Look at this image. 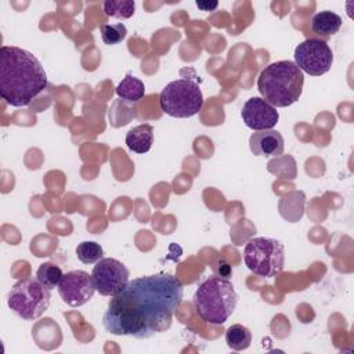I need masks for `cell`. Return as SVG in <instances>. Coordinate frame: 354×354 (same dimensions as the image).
Wrapping results in <instances>:
<instances>
[{"label":"cell","instance_id":"9a60e30c","mask_svg":"<svg viewBox=\"0 0 354 354\" xmlns=\"http://www.w3.org/2000/svg\"><path fill=\"white\" fill-rule=\"evenodd\" d=\"M116 94L126 102H138L145 95V86L138 77L127 73L118 84Z\"/></svg>","mask_w":354,"mask_h":354},{"label":"cell","instance_id":"4fadbf2b","mask_svg":"<svg viewBox=\"0 0 354 354\" xmlns=\"http://www.w3.org/2000/svg\"><path fill=\"white\" fill-rule=\"evenodd\" d=\"M153 144V127L148 123L130 129L126 134V145L136 153H145Z\"/></svg>","mask_w":354,"mask_h":354},{"label":"cell","instance_id":"6da1fadb","mask_svg":"<svg viewBox=\"0 0 354 354\" xmlns=\"http://www.w3.org/2000/svg\"><path fill=\"white\" fill-rule=\"evenodd\" d=\"M183 300V283L170 274L129 281L108 303L102 317L106 332L116 336L149 339L167 330Z\"/></svg>","mask_w":354,"mask_h":354},{"label":"cell","instance_id":"3957f363","mask_svg":"<svg viewBox=\"0 0 354 354\" xmlns=\"http://www.w3.org/2000/svg\"><path fill=\"white\" fill-rule=\"evenodd\" d=\"M303 84L304 75L293 61L272 62L260 72L257 79L261 98L278 108H286L299 101Z\"/></svg>","mask_w":354,"mask_h":354},{"label":"cell","instance_id":"44dd1931","mask_svg":"<svg viewBox=\"0 0 354 354\" xmlns=\"http://www.w3.org/2000/svg\"><path fill=\"white\" fill-rule=\"evenodd\" d=\"M292 156H277L274 160L268 162V171L279 176L281 178H290L293 180L296 177V169H286V163L290 160Z\"/></svg>","mask_w":354,"mask_h":354},{"label":"cell","instance_id":"ac0fdd59","mask_svg":"<svg viewBox=\"0 0 354 354\" xmlns=\"http://www.w3.org/2000/svg\"><path fill=\"white\" fill-rule=\"evenodd\" d=\"M62 277H64V272H62L61 267L54 263H43L39 266V268L36 271V278L43 285H46L48 289L58 286Z\"/></svg>","mask_w":354,"mask_h":354},{"label":"cell","instance_id":"52a82bcc","mask_svg":"<svg viewBox=\"0 0 354 354\" xmlns=\"http://www.w3.org/2000/svg\"><path fill=\"white\" fill-rule=\"evenodd\" d=\"M243 261L253 274L264 278H272L283 268V245L272 238H252L245 245Z\"/></svg>","mask_w":354,"mask_h":354},{"label":"cell","instance_id":"5bb4252c","mask_svg":"<svg viewBox=\"0 0 354 354\" xmlns=\"http://www.w3.org/2000/svg\"><path fill=\"white\" fill-rule=\"evenodd\" d=\"M342 22L343 21L339 14L329 11V10L319 11L311 19V30L315 35H318L324 39H328L339 32Z\"/></svg>","mask_w":354,"mask_h":354},{"label":"cell","instance_id":"7402d4cb","mask_svg":"<svg viewBox=\"0 0 354 354\" xmlns=\"http://www.w3.org/2000/svg\"><path fill=\"white\" fill-rule=\"evenodd\" d=\"M196 7L201 8L202 11H213L217 8L218 3L217 1H206V0H196L195 1Z\"/></svg>","mask_w":354,"mask_h":354},{"label":"cell","instance_id":"ffe728a7","mask_svg":"<svg viewBox=\"0 0 354 354\" xmlns=\"http://www.w3.org/2000/svg\"><path fill=\"white\" fill-rule=\"evenodd\" d=\"M100 32H101L102 41L108 46H113V44L120 43L127 35V29L122 22L112 24V25L111 24H104V25H101Z\"/></svg>","mask_w":354,"mask_h":354},{"label":"cell","instance_id":"7c38bea8","mask_svg":"<svg viewBox=\"0 0 354 354\" xmlns=\"http://www.w3.org/2000/svg\"><path fill=\"white\" fill-rule=\"evenodd\" d=\"M250 151L257 156H281L283 153V137L279 131L270 129L254 131L249 138Z\"/></svg>","mask_w":354,"mask_h":354},{"label":"cell","instance_id":"8992f818","mask_svg":"<svg viewBox=\"0 0 354 354\" xmlns=\"http://www.w3.org/2000/svg\"><path fill=\"white\" fill-rule=\"evenodd\" d=\"M51 299L50 289L37 278H25L12 285L7 304L22 319L33 321L43 315Z\"/></svg>","mask_w":354,"mask_h":354},{"label":"cell","instance_id":"277c9868","mask_svg":"<svg viewBox=\"0 0 354 354\" xmlns=\"http://www.w3.org/2000/svg\"><path fill=\"white\" fill-rule=\"evenodd\" d=\"M238 295L230 279L209 277L199 283L194 295V306L198 315L210 325H223L234 313Z\"/></svg>","mask_w":354,"mask_h":354},{"label":"cell","instance_id":"8fae6325","mask_svg":"<svg viewBox=\"0 0 354 354\" xmlns=\"http://www.w3.org/2000/svg\"><path fill=\"white\" fill-rule=\"evenodd\" d=\"M241 116L243 119V123L254 131L274 129L279 120V113L277 108L268 104L261 97L249 98L243 104Z\"/></svg>","mask_w":354,"mask_h":354},{"label":"cell","instance_id":"2e32d148","mask_svg":"<svg viewBox=\"0 0 354 354\" xmlns=\"http://www.w3.org/2000/svg\"><path fill=\"white\" fill-rule=\"evenodd\" d=\"M225 343L234 351L246 350L252 343V333L246 326L234 324L225 330Z\"/></svg>","mask_w":354,"mask_h":354},{"label":"cell","instance_id":"7a4b0ae2","mask_svg":"<svg viewBox=\"0 0 354 354\" xmlns=\"http://www.w3.org/2000/svg\"><path fill=\"white\" fill-rule=\"evenodd\" d=\"M47 84V73L32 53L15 46L0 48V95L8 105L28 106Z\"/></svg>","mask_w":354,"mask_h":354},{"label":"cell","instance_id":"30bf717a","mask_svg":"<svg viewBox=\"0 0 354 354\" xmlns=\"http://www.w3.org/2000/svg\"><path fill=\"white\" fill-rule=\"evenodd\" d=\"M57 289L61 299L71 307L86 304L95 292L91 275L83 270H73L64 274Z\"/></svg>","mask_w":354,"mask_h":354},{"label":"cell","instance_id":"5b68a950","mask_svg":"<svg viewBox=\"0 0 354 354\" xmlns=\"http://www.w3.org/2000/svg\"><path fill=\"white\" fill-rule=\"evenodd\" d=\"M203 94L199 84L191 79H177L163 87L159 95L160 109L178 119L195 116L203 106Z\"/></svg>","mask_w":354,"mask_h":354},{"label":"cell","instance_id":"d6986e66","mask_svg":"<svg viewBox=\"0 0 354 354\" xmlns=\"http://www.w3.org/2000/svg\"><path fill=\"white\" fill-rule=\"evenodd\" d=\"M76 254H77V259L82 263L93 264V263H97L98 260L102 259L104 250H102L100 243H97L94 241H84V242H80L77 245Z\"/></svg>","mask_w":354,"mask_h":354},{"label":"cell","instance_id":"ba28073f","mask_svg":"<svg viewBox=\"0 0 354 354\" xmlns=\"http://www.w3.org/2000/svg\"><path fill=\"white\" fill-rule=\"evenodd\" d=\"M295 64L310 76H321L330 71L333 53L325 40L307 39L295 48Z\"/></svg>","mask_w":354,"mask_h":354},{"label":"cell","instance_id":"e0dca14e","mask_svg":"<svg viewBox=\"0 0 354 354\" xmlns=\"http://www.w3.org/2000/svg\"><path fill=\"white\" fill-rule=\"evenodd\" d=\"M136 11V3L131 0H106L104 1V12L116 19H127Z\"/></svg>","mask_w":354,"mask_h":354},{"label":"cell","instance_id":"9c48e42d","mask_svg":"<svg viewBox=\"0 0 354 354\" xmlns=\"http://www.w3.org/2000/svg\"><path fill=\"white\" fill-rule=\"evenodd\" d=\"M130 272L127 267L112 257H102L95 263L91 271V278L95 290L101 296L118 295L129 282Z\"/></svg>","mask_w":354,"mask_h":354}]
</instances>
